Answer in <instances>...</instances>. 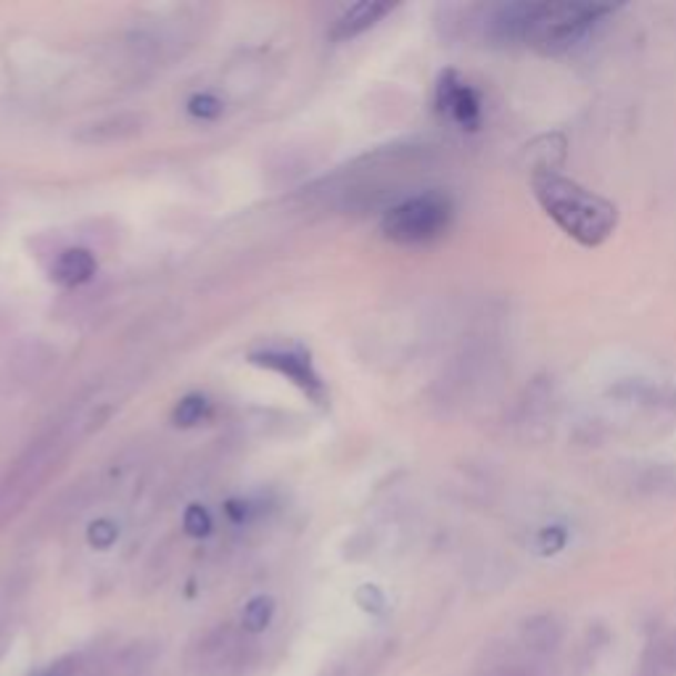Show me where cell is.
Instances as JSON below:
<instances>
[{
	"label": "cell",
	"instance_id": "1",
	"mask_svg": "<svg viewBox=\"0 0 676 676\" xmlns=\"http://www.w3.org/2000/svg\"><path fill=\"white\" fill-rule=\"evenodd\" d=\"M616 11L603 3H502L486 9L481 27L500 46H528L542 56H561L592 38Z\"/></svg>",
	"mask_w": 676,
	"mask_h": 676
},
{
	"label": "cell",
	"instance_id": "2",
	"mask_svg": "<svg viewBox=\"0 0 676 676\" xmlns=\"http://www.w3.org/2000/svg\"><path fill=\"white\" fill-rule=\"evenodd\" d=\"M532 191L545 214L568 239L595 249L611 239L618 225V209L608 199L561 175L553 167H539L532 175Z\"/></svg>",
	"mask_w": 676,
	"mask_h": 676
},
{
	"label": "cell",
	"instance_id": "3",
	"mask_svg": "<svg viewBox=\"0 0 676 676\" xmlns=\"http://www.w3.org/2000/svg\"><path fill=\"white\" fill-rule=\"evenodd\" d=\"M452 199L442 191H423L407 196L389 209L381 220V230L389 241L402 246H423L442 239L452 225Z\"/></svg>",
	"mask_w": 676,
	"mask_h": 676
},
{
	"label": "cell",
	"instance_id": "4",
	"mask_svg": "<svg viewBox=\"0 0 676 676\" xmlns=\"http://www.w3.org/2000/svg\"><path fill=\"white\" fill-rule=\"evenodd\" d=\"M436 111L455 128L476 132L484 122V101L460 72H444L436 82Z\"/></svg>",
	"mask_w": 676,
	"mask_h": 676
},
{
	"label": "cell",
	"instance_id": "5",
	"mask_svg": "<svg viewBox=\"0 0 676 676\" xmlns=\"http://www.w3.org/2000/svg\"><path fill=\"white\" fill-rule=\"evenodd\" d=\"M251 362L254 365L268 367L283 379H289L294 386L302 389L304 394H310L312 400H323V381L315 367H312L310 354L296 344H275V346H262V350L251 352Z\"/></svg>",
	"mask_w": 676,
	"mask_h": 676
},
{
	"label": "cell",
	"instance_id": "6",
	"mask_svg": "<svg viewBox=\"0 0 676 676\" xmlns=\"http://www.w3.org/2000/svg\"><path fill=\"white\" fill-rule=\"evenodd\" d=\"M518 637L528 658H547V655H553L563 643V624L557 622L555 616H549V613H542V616L526 618V622L521 624Z\"/></svg>",
	"mask_w": 676,
	"mask_h": 676
},
{
	"label": "cell",
	"instance_id": "7",
	"mask_svg": "<svg viewBox=\"0 0 676 676\" xmlns=\"http://www.w3.org/2000/svg\"><path fill=\"white\" fill-rule=\"evenodd\" d=\"M394 6L392 3H354L339 17L336 27H333V38L336 40H350L357 38L360 32L371 30L373 24H379L386 13H392Z\"/></svg>",
	"mask_w": 676,
	"mask_h": 676
},
{
	"label": "cell",
	"instance_id": "8",
	"mask_svg": "<svg viewBox=\"0 0 676 676\" xmlns=\"http://www.w3.org/2000/svg\"><path fill=\"white\" fill-rule=\"evenodd\" d=\"M53 278L64 285H80L93 278L95 273V260L90 256L85 249H69L59 256L53 264Z\"/></svg>",
	"mask_w": 676,
	"mask_h": 676
},
{
	"label": "cell",
	"instance_id": "9",
	"mask_svg": "<svg viewBox=\"0 0 676 676\" xmlns=\"http://www.w3.org/2000/svg\"><path fill=\"white\" fill-rule=\"evenodd\" d=\"M643 676H676V632H668L650 645L645 655Z\"/></svg>",
	"mask_w": 676,
	"mask_h": 676
},
{
	"label": "cell",
	"instance_id": "10",
	"mask_svg": "<svg viewBox=\"0 0 676 676\" xmlns=\"http://www.w3.org/2000/svg\"><path fill=\"white\" fill-rule=\"evenodd\" d=\"M484 676H539V668H536L534 658H528V655L505 653L494 664L486 666Z\"/></svg>",
	"mask_w": 676,
	"mask_h": 676
},
{
	"label": "cell",
	"instance_id": "11",
	"mask_svg": "<svg viewBox=\"0 0 676 676\" xmlns=\"http://www.w3.org/2000/svg\"><path fill=\"white\" fill-rule=\"evenodd\" d=\"M270 618V603L268 601H254L246 608V624L251 629H262Z\"/></svg>",
	"mask_w": 676,
	"mask_h": 676
},
{
	"label": "cell",
	"instance_id": "12",
	"mask_svg": "<svg viewBox=\"0 0 676 676\" xmlns=\"http://www.w3.org/2000/svg\"><path fill=\"white\" fill-rule=\"evenodd\" d=\"M201 410H204V400H185L183 404H180L178 417L183 423H196L201 417Z\"/></svg>",
	"mask_w": 676,
	"mask_h": 676
}]
</instances>
